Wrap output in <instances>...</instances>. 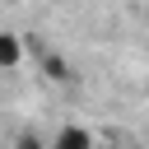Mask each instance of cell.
<instances>
[{"instance_id": "cell-1", "label": "cell", "mask_w": 149, "mask_h": 149, "mask_svg": "<svg viewBox=\"0 0 149 149\" xmlns=\"http://www.w3.org/2000/svg\"><path fill=\"white\" fill-rule=\"evenodd\" d=\"M23 47L33 51V61H37V74H47L51 84H61V88H70L74 79H79V70L56 51V47H47V42H37V37H23Z\"/></svg>"}, {"instance_id": "cell-4", "label": "cell", "mask_w": 149, "mask_h": 149, "mask_svg": "<svg viewBox=\"0 0 149 149\" xmlns=\"http://www.w3.org/2000/svg\"><path fill=\"white\" fill-rule=\"evenodd\" d=\"M14 149H51V140L37 135V130H19L14 135Z\"/></svg>"}, {"instance_id": "cell-3", "label": "cell", "mask_w": 149, "mask_h": 149, "mask_svg": "<svg viewBox=\"0 0 149 149\" xmlns=\"http://www.w3.org/2000/svg\"><path fill=\"white\" fill-rule=\"evenodd\" d=\"M23 37L19 33H9V28H0V74H9V70H19L23 65Z\"/></svg>"}, {"instance_id": "cell-2", "label": "cell", "mask_w": 149, "mask_h": 149, "mask_svg": "<svg viewBox=\"0 0 149 149\" xmlns=\"http://www.w3.org/2000/svg\"><path fill=\"white\" fill-rule=\"evenodd\" d=\"M51 149H98V140H93V130L88 126H61L56 135H51Z\"/></svg>"}, {"instance_id": "cell-5", "label": "cell", "mask_w": 149, "mask_h": 149, "mask_svg": "<svg viewBox=\"0 0 149 149\" xmlns=\"http://www.w3.org/2000/svg\"><path fill=\"white\" fill-rule=\"evenodd\" d=\"M144 23H149V5H144Z\"/></svg>"}]
</instances>
